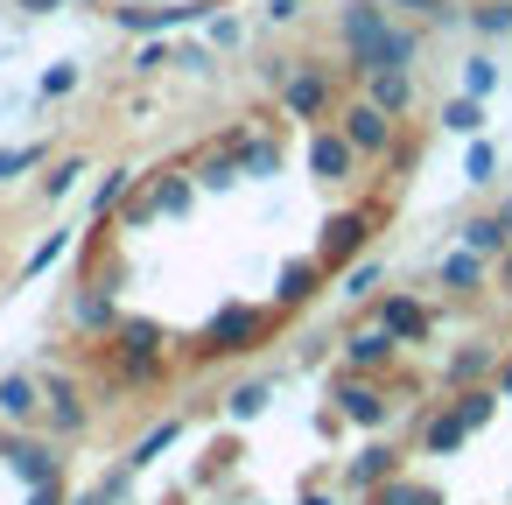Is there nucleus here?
Masks as SVG:
<instances>
[{
    "mask_svg": "<svg viewBox=\"0 0 512 505\" xmlns=\"http://www.w3.org/2000/svg\"><path fill=\"white\" fill-rule=\"evenodd\" d=\"M344 50L351 64L372 78V71H407L414 57V36L386 22V8H372V0H358V8H344Z\"/></svg>",
    "mask_w": 512,
    "mask_h": 505,
    "instance_id": "nucleus-1",
    "label": "nucleus"
},
{
    "mask_svg": "<svg viewBox=\"0 0 512 505\" xmlns=\"http://www.w3.org/2000/svg\"><path fill=\"white\" fill-rule=\"evenodd\" d=\"M253 337H260V309H225V316H211L204 351H246Z\"/></svg>",
    "mask_w": 512,
    "mask_h": 505,
    "instance_id": "nucleus-2",
    "label": "nucleus"
},
{
    "mask_svg": "<svg viewBox=\"0 0 512 505\" xmlns=\"http://www.w3.org/2000/svg\"><path fill=\"white\" fill-rule=\"evenodd\" d=\"M344 141L365 148V155H379V148L393 141V113H379V106H351V113H344Z\"/></svg>",
    "mask_w": 512,
    "mask_h": 505,
    "instance_id": "nucleus-3",
    "label": "nucleus"
},
{
    "mask_svg": "<svg viewBox=\"0 0 512 505\" xmlns=\"http://www.w3.org/2000/svg\"><path fill=\"white\" fill-rule=\"evenodd\" d=\"M0 456H8L29 484H57V456L43 449V442H8V449H0Z\"/></svg>",
    "mask_w": 512,
    "mask_h": 505,
    "instance_id": "nucleus-4",
    "label": "nucleus"
},
{
    "mask_svg": "<svg viewBox=\"0 0 512 505\" xmlns=\"http://www.w3.org/2000/svg\"><path fill=\"white\" fill-rule=\"evenodd\" d=\"M309 169L337 183V176L351 169V141H344V134H316V141H309Z\"/></svg>",
    "mask_w": 512,
    "mask_h": 505,
    "instance_id": "nucleus-5",
    "label": "nucleus"
},
{
    "mask_svg": "<svg viewBox=\"0 0 512 505\" xmlns=\"http://www.w3.org/2000/svg\"><path fill=\"white\" fill-rule=\"evenodd\" d=\"M358 246H365V218H337V225L323 232V267H344Z\"/></svg>",
    "mask_w": 512,
    "mask_h": 505,
    "instance_id": "nucleus-6",
    "label": "nucleus"
},
{
    "mask_svg": "<svg viewBox=\"0 0 512 505\" xmlns=\"http://www.w3.org/2000/svg\"><path fill=\"white\" fill-rule=\"evenodd\" d=\"M372 505H442V491L414 484V477H386V484H372Z\"/></svg>",
    "mask_w": 512,
    "mask_h": 505,
    "instance_id": "nucleus-7",
    "label": "nucleus"
},
{
    "mask_svg": "<svg viewBox=\"0 0 512 505\" xmlns=\"http://www.w3.org/2000/svg\"><path fill=\"white\" fill-rule=\"evenodd\" d=\"M323 99H330V85H323V71H302V78H288V113H323Z\"/></svg>",
    "mask_w": 512,
    "mask_h": 505,
    "instance_id": "nucleus-8",
    "label": "nucleus"
},
{
    "mask_svg": "<svg viewBox=\"0 0 512 505\" xmlns=\"http://www.w3.org/2000/svg\"><path fill=\"white\" fill-rule=\"evenodd\" d=\"M407 99H414L407 71H372V106L379 113H407Z\"/></svg>",
    "mask_w": 512,
    "mask_h": 505,
    "instance_id": "nucleus-9",
    "label": "nucleus"
},
{
    "mask_svg": "<svg viewBox=\"0 0 512 505\" xmlns=\"http://www.w3.org/2000/svg\"><path fill=\"white\" fill-rule=\"evenodd\" d=\"M197 22V8H120V29H176Z\"/></svg>",
    "mask_w": 512,
    "mask_h": 505,
    "instance_id": "nucleus-10",
    "label": "nucleus"
},
{
    "mask_svg": "<svg viewBox=\"0 0 512 505\" xmlns=\"http://www.w3.org/2000/svg\"><path fill=\"white\" fill-rule=\"evenodd\" d=\"M337 400H344V414H351L358 428H379V421H386V400H379L372 386H344Z\"/></svg>",
    "mask_w": 512,
    "mask_h": 505,
    "instance_id": "nucleus-11",
    "label": "nucleus"
},
{
    "mask_svg": "<svg viewBox=\"0 0 512 505\" xmlns=\"http://www.w3.org/2000/svg\"><path fill=\"white\" fill-rule=\"evenodd\" d=\"M393 344H400V337H393V330L379 323V330L351 337V365H386V358H393Z\"/></svg>",
    "mask_w": 512,
    "mask_h": 505,
    "instance_id": "nucleus-12",
    "label": "nucleus"
},
{
    "mask_svg": "<svg viewBox=\"0 0 512 505\" xmlns=\"http://www.w3.org/2000/svg\"><path fill=\"white\" fill-rule=\"evenodd\" d=\"M463 435H470V421H463V414H435V421H428V449H435V456L463 449Z\"/></svg>",
    "mask_w": 512,
    "mask_h": 505,
    "instance_id": "nucleus-13",
    "label": "nucleus"
},
{
    "mask_svg": "<svg viewBox=\"0 0 512 505\" xmlns=\"http://www.w3.org/2000/svg\"><path fill=\"white\" fill-rule=\"evenodd\" d=\"M0 414H8V421H29V414H36V386H29V379H0Z\"/></svg>",
    "mask_w": 512,
    "mask_h": 505,
    "instance_id": "nucleus-14",
    "label": "nucleus"
},
{
    "mask_svg": "<svg viewBox=\"0 0 512 505\" xmlns=\"http://www.w3.org/2000/svg\"><path fill=\"white\" fill-rule=\"evenodd\" d=\"M386 477H393V449H365V456L351 463V484H365V491L386 484Z\"/></svg>",
    "mask_w": 512,
    "mask_h": 505,
    "instance_id": "nucleus-15",
    "label": "nucleus"
},
{
    "mask_svg": "<svg viewBox=\"0 0 512 505\" xmlns=\"http://www.w3.org/2000/svg\"><path fill=\"white\" fill-rule=\"evenodd\" d=\"M463 246H470V253H491V246H505V225H498V218H470V225H463Z\"/></svg>",
    "mask_w": 512,
    "mask_h": 505,
    "instance_id": "nucleus-16",
    "label": "nucleus"
},
{
    "mask_svg": "<svg viewBox=\"0 0 512 505\" xmlns=\"http://www.w3.org/2000/svg\"><path fill=\"white\" fill-rule=\"evenodd\" d=\"M386 330H393V337H421V330H428V316H421L414 302H386Z\"/></svg>",
    "mask_w": 512,
    "mask_h": 505,
    "instance_id": "nucleus-17",
    "label": "nucleus"
},
{
    "mask_svg": "<svg viewBox=\"0 0 512 505\" xmlns=\"http://www.w3.org/2000/svg\"><path fill=\"white\" fill-rule=\"evenodd\" d=\"M442 127H449V134H477V127H484V113H477V99H456V106L442 113Z\"/></svg>",
    "mask_w": 512,
    "mask_h": 505,
    "instance_id": "nucleus-18",
    "label": "nucleus"
},
{
    "mask_svg": "<svg viewBox=\"0 0 512 505\" xmlns=\"http://www.w3.org/2000/svg\"><path fill=\"white\" fill-rule=\"evenodd\" d=\"M442 281L449 288H477V253H449L442 260Z\"/></svg>",
    "mask_w": 512,
    "mask_h": 505,
    "instance_id": "nucleus-19",
    "label": "nucleus"
},
{
    "mask_svg": "<svg viewBox=\"0 0 512 505\" xmlns=\"http://www.w3.org/2000/svg\"><path fill=\"white\" fill-rule=\"evenodd\" d=\"M484 365H491V351H477V344H470V351H456V358H449V379H456V386H470Z\"/></svg>",
    "mask_w": 512,
    "mask_h": 505,
    "instance_id": "nucleus-20",
    "label": "nucleus"
},
{
    "mask_svg": "<svg viewBox=\"0 0 512 505\" xmlns=\"http://www.w3.org/2000/svg\"><path fill=\"white\" fill-rule=\"evenodd\" d=\"M50 400H57V428H78V421H85V407L71 400V386H64V379H50Z\"/></svg>",
    "mask_w": 512,
    "mask_h": 505,
    "instance_id": "nucleus-21",
    "label": "nucleus"
},
{
    "mask_svg": "<svg viewBox=\"0 0 512 505\" xmlns=\"http://www.w3.org/2000/svg\"><path fill=\"white\" fill-rule=\"evenodd\" d=\"M491 407H498V393H463V400H456V414H463L470 428H484V421H491Z\"/></svg>",
    "mask_w": 512,
    "mask_h": 505,
    "instance_id": "nucleus-22",
    "label": "nucleus"
},
{
    "mask_svg": "<svg viewBox=\"0 0 512 505\" xmlns=\"http://www.w3.org/2000/svg\"><path fill=\"white\" fill-rule=\"evenodd\" d=\"M36 162H43V148H0V183L22 176V169H36Z\"/></svg>",
    "mask_w": 512,
    "mask_h": 505,
    "instance_id": "nucleus-23",
    "label": "nucleus"
},
{
    "mask_svg": "<svg viewBox=\"0 0 512 505\" xmlns=\"http://www.w3.org/2000/svg\"><path fill=\"white\" fill-rule=\"evenodd\" d=\"M120 197H127V169H113V176H106V183H99V197H92V211H99V218H106V211H113V204H120Z\"/></svg>",
    "mask_w": 512,
    "mask_h": 505,
    "instance_id": "nucleus-24",
    "label": "nucleus"
},
{
    "mask_svg": "<svg viewBox=\"0 0 512 505\" xmlns=\"http://www.w3.org/2000/svg\"><path fill=\"white\" fill-rule=\"evenodd\" d=\"M309 288H316V267H288L281 274V302H302Z\"/></svg>",
    "mask_w": 512,
    "mask_h": 505,
    "instance_id": "nucleus-25",
    "label": "nucleus"
},
{
    "mask_svg": "<svg viewBox=\"0 0 512 505\" xmlns=\"http://www.w3.org/2000/svg\"><path fill=\"white\" fill-rule=\"evenodd\" d=\"M274 169H281V148H267V141L246 148V176H274Z\"/></svg>",
    "mask_w": 512,
    "mask_h": 505,
    "instance_id": "nucleus-26",
    "label": "nucleus"
},
{
    "mask_svg": "<svg viewBox=\"0 0 512 505\" xmlns=\"http://www.w3.org/2000/svg\"><path fill=\"white\" fill-rule=\"evenodd\" d=\"M64 246H71V239H64V232H50V239H43V246L29 253V274H43L50 260H64Z\"/></svg>",
    "mask_w": 512,
    "mask_h": 505,
    "instance_id": "nucleus-27",
    "label": "nucleus"
},
{
    "mask_svg": "<svg viewBox=\"0 0 512 505\" xmlns=\"http://www.w3.org/2000/svg\"><path fill=\"white\" fill-rule=\"evenodd\" d=\"M78 323H92V330L106 323V330H113V302H106V295H85V302H78Z\"/></svg>",
    "mask_w": 512,
    "mask_h": 505,
    "instance_id": "nucleus-28",
    "label": "nucleus"
},
{
    "mask_svg": "<svg viewBox=\"0 0 512 505\" xmlns=\"http://www.w3.org/2000/svg\"><path fill=\"white\" fill-rule=\"evenodd\" d=\"M260 407H267V386H239V393H232V414H239V421H253Z\"/></svg>",
    "mask_w": 512,
    "mask_h": 505,
    "instance_id": "nucleus-29",
    "label": "nucleus"
},
{
    "mask_svg": "<svg viewBox=\"0 0 512 505\" xmlns=\"http://www.w3.org/2000/svg\"><path fill=\"white\" fill-rule=\"evenodd\" d=\"M71 85H78V71H71V64H57V71H43V99H64Z\"/></svg>",
    "mask_w": 512,
    "mask_h": 505,
    "instance_id": "nucleus-30",
    "label": "nucleus"
},
{
    "mask_svg": "<svg viewBox=\"0 0 512 505\" xmlns=\"http://www.w3.org/2000/svg\"><path fill=\"white\" fill-rule=\"evenodd\" d=\"M78 176H85V169H78V162H64V169H50V176H43V190H50V197H64Z\"/></svg>",
    "mask_w": 512,
    "mask_h": 505,
    "instance_id": "nucleus-31",
    "label": "nucleus"
},
{
    "mask_svg": "<svg viewBox=\"0 0 512 505\" xmlns=\"http://www.w3.org/2000/svg\"><path fill=\"white\" fill-rule=\"evenodd\" d=\"M232 183H239L232 162H204V190H232Z\"/></svg>",
    "mask_w": 512,
    "mask_h": 505,
    "instance_id": "nucleus-32",
    "label": "nucleus"
},
{
    "mask_svg": "<svg viewBox=\"0 0 512 505\" xmlns=\"http://www.w3.org/2000/svg\"><path fill=\"white\" fill-rule=\"evenodd\" d=\"M169 442H176V421H162V428H155V435H148V442H141V456H134V463H148V456H162V449H169Z\"/></svg>",
    "mask_w": 512,
    "mask_h": 505,
    "instance_id": "nucleus-33",
    "label": "nucleus"
},
{
    "mask_svg": "<svg viewBox=\"0 0 512 505\" xmlns=\"http://www.w3.org/2000/svg\"><path fill=\"white\" fill-rule=\"evenodd\" d=\"M491 78H498V71L477 57V64H470V78H463V85H470V99H484V92H491Z\"/></svg>",
    "mask_w": 512,
    "mask_h": 505,
    "instance_id": "nucleus-34",
    "label": "nucleus"
},
{
    "mask_svg": "<svg viewBox=\"0 0 512 505\" xmlns=\"http://www.w3.org/2000/svg\"><path fill=\"white\" fill-rule=\"evenodd\" d=\"M190 204V183H162V197H155V211H183Z\"/></svg>",
    "mask_w": 512,
    "mask_h": 505,
    "instance_id": "nucleus-35",
    "label": "nucleus"
},
{
    "mask_svg": "<svg viewBox=\"0 0 512 505\" xmlns=\"http://www.w3.org/2000/svg\"><path fill=\"white\" fill-rule=\"evenodd\" d=\"M372 281H379V267H358V274L344 281V295H372Z\"/></svg>",
    "mask_w": 512,
    "mask_h": 505,
    "instance_id": "nucleus-36",
    "label": "nucleus"
},
{
    "mask_svg": "<svg viewBox=\"0 0 512 505\" xmlns=\"http://www.w3.org/2000/svg\"><path fill=\"white\" fill-rule=\"evenodd\" d=\"M22 8H29V15H57V8H64V0H22Z\"/></svg>",
    "mask_w": 512,
    "mask_h": 505,
    "instance_id": "nucleus-37",
    "label": "nucleus"
},
{
    "mask_svg": "<svg viewBox=\"0 0 512 505\" xmlns=\"http://www.w3.org/2000/svg\"><path fill=\"white\" fill-rule=\"evenodd\" d=\"M267 15H274V22H288V15H295V0H267Z\"/></svg>",
    "mask_w": 512,
    "mask_h": 505,
    "instance_id": "nucleus-38",
    "label": "nucleus"
},
{
    "mask_svg": "<svg viewBox=\"0 0 512 505\" xmlns=\"http://www.w3.org/2000/svg\"><path fill=\"white\" fill-rule=\"evenodd\" d=\"M29 505H57V484H36V498Z\"/></svg>",
    "mask_w": 512,
    "mask_h": 505,
    "instance_id": "nucleus-39",
    "label": "nucleus"
},
{
    "mask_svg": "<svg viewBox=\"0 0 512 505\" xmlns=\"http://www.w3.org/2000/svg\"><path fill=\"white\" fill-rule=\"evenodd\" d=\"M498 393H505V400H512V365H505V372H498Z\"/></svg>",
    "mask_w": 512,
    "mask_h": 505,
    "instance_id": "nucleus-40",
    "label": "nucleus"
},
{
    "mask_svg": "<svg viewBox=\"0 0 512 505\" xmlns=\"http://www.w3.org/2000/svg\"><path fill=\"white\" fill-rule=\"evenodd\" d=\"M302 505H337V498H323V491H309V498H302Z\"/></svg>",
    "mask_w": 512,
    "mask_h": 505,
    "instance_id": "nucleus-41",
    "label": "nucleus"
},
{
    "mask_svg": "<svg viewBox=\"0 0 512 505\" xmlns=\"http://www.w3.org/2000/svg\"><path fill=\"white\" fill-rule=\"evenodd\" d=\"M498 225H505V232H512V204H505V211H498Z\"/></svg>",
    "mask_w": 512,
    "mask_h": 505,
    "instance_id": "nucleus-42",
    "label": "nucleus"
},
{
    "mask_svg": "<svg viewBox=\"0 0 512 505\" xmlns=\"http://www.w3.org/2000/svg\"><path fill=\"white\" fill-rule=\"evenodd\" d=\"M505 288H512V253H505Z\"/></svg>",
    "mask_w": 512,
    "mask_h": 505,
    "instance_id": "nucleus-43",
    "label": "nucleus"
}]
</instances>
